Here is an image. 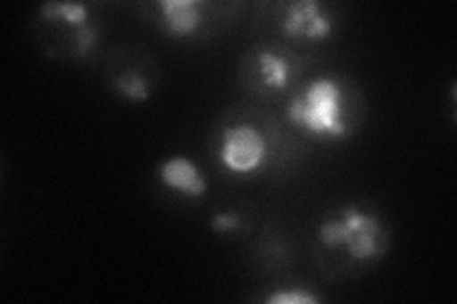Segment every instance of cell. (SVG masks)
<instances>
[{"mask_svg":"<svg viewBox=\"0 0 457 304\" xmlns=\"http://www.w3.org/2000/svg\"><path fill=\"white\" fill-rule=\"evenodd\" d=\"M286 117L294 127L311 137L341 141L349 136L345 90L334 77L311 80L286 107Z\"/></svg>","mask_w":457,"mask_h":304,"instance_id":"6da1fadb","label":"cell"},{"mask_svg":"<svg viewBox=\"0 0 457 304\" xmlns=\"http://www.w3.org/2000/svg\"><path fill=\"white\" fill-rule=\"evenodd\" d=\"M319 240L328 250H345L356 260L381 257L387 248L385 228L376 215L359 206H343L319 226Z\"/></svg>","mask_w":457,"mask_h":304,"instance_id":"7a4b0ae2","label":"cell"},{"mask_svg":"<svg viewBox=\"0 0 457 304\" xmlns=\"http://www.w3.org/2000/svg\"><path fill=\"white\" fill-rule=\"evenodd\" d=\"M220 164L235 176H253L269 160V143L260 127L248 122L227 126L220 137Z\"/></svg>","mask_w":457,"mask_h":304,"instance_id":"3957f363","label":"cell"},{"mask_svg":"<svg viewBox=\"0 0 457 304\" xmlns=\"http://www.w3.org/2000/svg\"><path fill=\"white\" fill-rule=\"evenodd\" d=\"M280 27L294 40L320 42L334 35V20L317 0H297L286 8Z\"/></svg>","mask_w":457,"mask_h":304,"instance_id":"277c9868","label":"cell"},{"mask_svg":"<svg viewBox=\"0 0 457 304\" xmlns=\"http://www.w3.org/2000/svg\"><path fill=\"white\" fill-rule=\"evenodd\" d=\"M156 177L170 191L191 198L204 196L208 191V179L204 177V173L187 156L168 158L156 169Z\"/></svg>","mask_w":457,"mask_h":304,"instance_id":"5b68a950","label":"cell"},{"mask_svg":"<svg viewBox=\"0 0 457 304\" xmlns=\"http://www.w3.org/2000/svg\"><path fill=\"white\" fill-rule=\"evenodd\" d=\"M161 23L171 38L193 37L204 21L203 0H159Z\"/></svg>","mask_w":457,"mask_h":304,"instance_id":"8992f818","label":"cell"},{"mask_svg":"<svg viewBox=\"0 0 457 304\" xmlns=\"http://www.w3.org/2000/svg\"><path fill=\"white\" fill-rule=\"evenodd\" d=\"M257 69L263 84L270 90H284L290 82V65L273 50H262L257 55Z\"/></svg>","mask_w":457,"mask_h":304,"instance_id":"52a82bcc","label":"cell"},{"mask_svg":"<svg viewBox=\"0 0 457 304\" xmlns=\"http://www.w3.org/2000/svg\"><path fill=\"white\" fill-rule=\"evenodd\" d=\"M40 16L46 21H62L75 29L90 21L88 6L82 3H45L40 4Z\"/></svg>","mask_w":457,"mask_h":304,"instance_id":"ba28073f","label":"cell"},{"mask_svg":"<svg viewBox=\"0 0 457 304\" xmlns=\"http://www.w3.org/2000/svg\"><path fill=\"white\" fill-rule=\"evenodd\" d=\"M114 92L126 101H132V103H141V101H147L151 97L147 78L136 69H128L114 78Z\"/></svg>","mask_w":457,"mask_h":304,"instance_id":"9c48e42d","label":"cell"},{"mask_svg":"<svg viewBox=\"0 0 457 304\" xmlns=\"http://www.w3.org/2000/svg\"><path fill=\"white\" fill-rule=\"evenodd\" d=\"M322 297L314 295L309 289H278L270 293L265 302L267 304H319Z\"/></svg>","mask_w":457,"mask_h":304,"instance_id":"30bf717a","label":"cell"},{"mask_svg":"<svg viewBox=\"0 0 457 304\" xmlns=\"http://www.w3.org/2000/svg\"><path fill=\"white\" fill-rule=\"evenodd\" d=\"M99 42V27L94 21H86L84 25L75 29V53L79 57H86L92 50H96Z\"/></svg>","mask_w":457,"mask_h":304,"instance_id":"8fae6325","label":"cell"},{"mask_svg":"<svg viewBox=\"0 0 457 304\" xmlns=\"http://www.w3.org/2000/svg\"><path fill=\"white\" fill-rule=\"evenodd\" d=\"M240 226V215L237 211H220L212 217L210 228L216 234H231Z\"/></svg>","mask_w":457,"mask_h":304,"instance_id":"7c38bea8","label":"cell"}]
</instances>
